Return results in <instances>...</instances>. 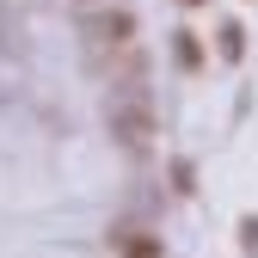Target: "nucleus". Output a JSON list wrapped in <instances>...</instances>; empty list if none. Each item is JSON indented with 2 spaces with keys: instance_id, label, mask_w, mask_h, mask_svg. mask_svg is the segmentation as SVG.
<instances>
[{
  "instance_id": "2",
  "label": "nucleus",
  "mask_w": 258,
  "mask_h": 258,
  "mask_svg": "<svg viewBox=\"0 0 258 258\" xmlns=\"http://www.w3.org/2000/svg\"><path fill=\"white\" fill-rule=\"evenodd\" d=\"M111 129H117V142H129V148L154 142V105L142 99V92H123V99L111 105Z\"/></svg>"
},
{
  "instance_id": "1",
  "label": "nucleus",
  "mask_w": 258,
  "mask_h": 258,
  "mask_svg": "<svg viewBox=\"0 0 258 258\" xmlns=\"http://www.w3.org/2000/svg\"><path fill=\"white\" fill-rule=\"evenodd\" d=\"M80 37H86L92 49H129V43H136V13H129V7H105V13H86Z\"/></svg>"
},
{
  "instance_id": "3",
  "label": "nucleus",
  "mask_w": 258,
  "mask_h": 258,
  "mask_svg": "<svg viewBox=\"0 0 258 258\" xmlns=\"http://www.w3.org/2000/svg\"><path fill=\"white\" fill-rule=\"evenodd\" d=\"M246 246H252V252H258V221H246Z\"/></svg>"
}]
</instances>
